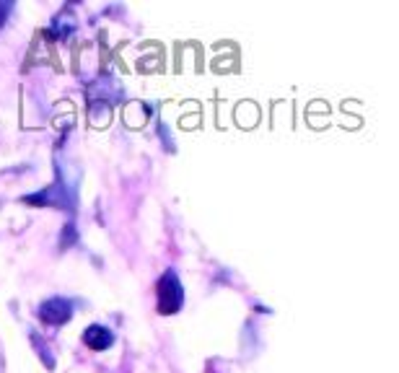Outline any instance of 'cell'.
Listing matches in <instances>:
<instances>
[{
  "mask_svg": "<svg viewBox=\"0 0 399 373\" xmlns=\"http://www.w3.org/2000/svg\"><path fill=\"white\" fill-rule=\"evenodd\" d=\"M184 303V291H182V282L176 278L174 269H169L158 280V314H176Z\"/></svg>",
  "mask_w": 399,
  "mask_h": 373,
  "instance_id": "cell-1",
  "label": "cell"
},
{
  "mask_svg": "<svg viewBox=\"0 0 399 373\" xmlns=\"http://www.w3.org/2000/svg\"><path fill=\"white\" fill-rule=\"evenodd\" d=\"M68 241H75V233H73V226H65V233H62V246Z\"/></svg>",
  "mask_w": 399,
  "mask_h": 373,
  "instance_id": "cell-5",
  "label": "cell"
},
{
  "mask_svg": "<svg viewBox=\"0 0 399 373\" xmlns=\"http://www.w3.org/2000/svg\"><path fill=\"white\" fill-rule=\"evenodd\" d=\"M73 316V306L65 298H49L39 306V319L45 322V324H65L68 319Z\"/></svg>",
  "mask_w": 399,
  "mask_h": 373,
  "instance_id": "cell-2",
  "label": "cell"
},
{
  "mask_svg": "<svg viewBox=\"0 0 399 373\" xmlns=\"http://www.w3.org/2000/svg\"><path fill=\"white\" fill-rule=\"evenodd\" d=\"M83 342H86L91 350H106L112 342H114V335H112L106 326L94 324V326H88V329L83 332Z\"/></svg>",
  "mask_w": 399,
  "mask_h": 373,
  "instance_id": "cell-3",
  "label": "cell"
},
{
  "mask_svg": "<svg viewBox=\"0 0 399 373\" xmlns=\"http://www.w3.org/2000/svg\"><path fill=\"white\" fill-rule=\"evenodd\" d=\"M8 11H11V3H3V0H0V26H3L5 19H8Z\"/></svg>",
  "mask_w": 399,
  "mask_h": 373,
  "instance_id": "cell-4",
  "label": "cell"
}]
</instances>
